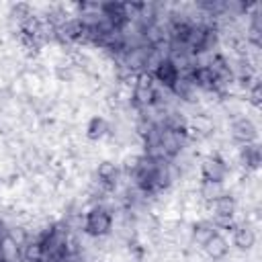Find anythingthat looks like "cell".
I'll return each mask as SVG.
<instances>
[{"mask_svg":"<svg viewBox=\"0 0 262 262\" xmlns=\"http://www.w3.org/2000/svg\"><path fill=\"white\" fill-rule=\"evenodd\" d=\"M231 244L242 252V254H248L256 248L258 244V231H256V223L252 219H242V221H235L231 225Z\"/></svg>","mask_w":262,"mask_h":262,"instance_id":"4","label":"cell"},{"mask_svg":"<svg viewBox=\"0 0 262 262\" xmlns=\"http://www.w3.org/2000/svg\"><path fill=\"white\" fill-rule=\"evenodd\" d=\"M229 172H231V168H229V162H227L225 156L213 151V154H205L201 158V166H199L201 180H211V182L225 184Z\"/></svg>","mask_w":262,"mask_h":262,"instance_id":"3","label":"cell"},{"mask_svg":"<svg viewBox=\"0 0 262 262\" xmlns=\"http://www.w3.org/2000/svg\"><path fill=\"white\" fill-rule=\"evenodd\" d=\"M45 260V250L39 239H27L20 246V260L18 262H43Z\"/></svg>","mask_w":262,"mask_h":262,"instance_id":"12","label":"cell"},{"mask_svg":"<svg viewBox=\"0 0 262 262\" xmlns=\"http://www.w3.org/2000/svg\"><path fill=\"white\" fill-rule=\"evenodd\" d=\"M203 254H205V258L211 260V262H223V260H227L229 254H231L229 239H227L221 231L215 233V235L203 246Z\"/></svg>","mask_w":262,"mask_h":262,"instance_id":"8","label":"cell"},{"mask_svg":"<svg viewBox=\"0 0 262 262\" xmlns=\"http://www.w3.org/2000/svg\"><path fill=\"white\" fill-rule=\"evenodd\" d=\"M260 162H262V151H260V143L258 141L237 147V164H239V168H242L244 174L258 172Z\"/></svg>","mask_w":262,"mask_h":262,"instance_id":"7","label":"cell"},{"mask_svg":"<svg viewBox=\"0 0 262 262\" xmlns=\"http://www.w3.org/2000/svg\"><path fill=\"white\" fill-rule=\"evenodd\" d=\"M207 209L211 211V215H213L211 221L217 227L223 225V227H229L231 229V225L235 223V215H237V196L231 190H227L217 201H213Z\"/></svg>","mask_w":262,"mask_h":262,"instance_id":"2","label":"cell"},{"mask_svg":"<svg viewBox=\"0 0 262 262\" xmlns=\"http://www.w3.org/2000/svg\"><path fill=\"white\" fill-rule=\"evenodd\" d=\"M215 233H219V227L211 219H196L190 221V246L203 248Z\"/></svg>","mask_w":262,"mask_h":262,"instance_id":"9","label":"cell"},{"mask_svg":"<svg viewBox=\"0 0 262 262\" xmlns=\"http://www.w3.org/2000/svg\"><path fill=\"white\" fill-rule=\"evenodd\" d=\"M113 225H115V211L108 205L96 203L84 211V235L94 239L108 237L113 233Z\"/></svg>","mask_w":262,"mask_h":262,"instance_id":"1","label":"cell"},{"mask_svg":"<svg viewBox=\"0 0 262 262\" xmlns=\"http://www.w3.org/2000/svg\"><path fill=\"white\" fill-rule=\"evenodd\" d=\"M229 137L237 145H248L258 141V125L252 117L239 115L229 121Z\"/></svg>","mask_w":262,"mask_h":262,"instance_id":"5","label":"cell"},{"mask_svg":"<svg viewBox=\"0 0 262 262\" xmlns=\"http://www.w3.org/2000/svg\"><path fill=\"white\" fill-rule=\"evenodd\" d=\"M178 76H180V70L176 68V63L172 61V59H164V61H160L158 66H156V70L151 72V78H154V82L158 84V86H162V88H172L174 86V82L178 80Z\"/></svg>","mask_w":262,"mask_h":262,"instance_id":"10","label":"cell"},{"mask_svg":"<svg viewBox=\"0 0 262 262\" xmlns=\"http://www.w3.org/2000/svg\"><path fill=\"white\" fill-rule=\"evenodd\" d=\"M194 190H196L199 201H201L205 207H209V205H211L213 201H217L223 192H227L225 184H221V182H211V180H201Z\"/></svg>","mask_w":262,"mask_h":262,"instance_id":"11","label":"cell"},{"mask_svg":"<svg viewBox=\"0 0 262 262\" xmlns=\"http://www.w3.org/2000/svg\"><path fill=\"white\" fill-rule=\"evenodd\" d=\"M111 135V119L102 113H96L92 115L86 125H84V137L90 141V143H98L102 139H106Z\"/></svg>","mask_w":262,"mask_h":262,"instance_id":"6","label":"cell"}]
</instances>
